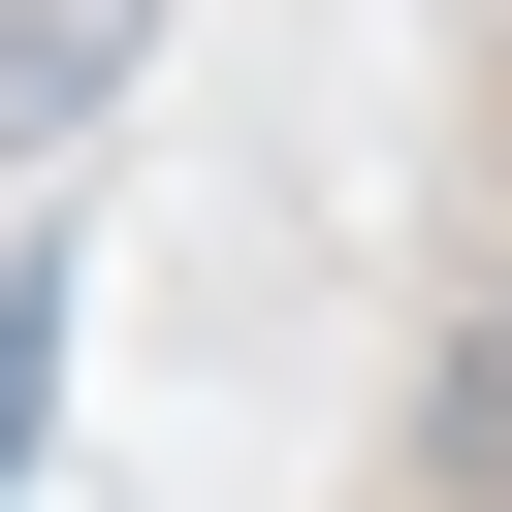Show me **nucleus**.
<instances>
[{"label": "nucleus", "mask_w": 512, "mask_h": 512, "mask_svg": "<svg viewBox=\"0 0 512 512\" xmlns=\"http://www.w3.org/2000/svg\"><path fill=\"white\" fill-rule=\"evenodd\" d=\"M128 32H160V0H0V160H32V128H96V96H128Z\"/></svg>", "instance_id": "f257e3e1"}, {"label": "nucleus", "mask_w": 512, "mask_h": 512, "mask_svg": "<svg viewBox=\"0 0 512 512\" xmlns=\"http://www.w3.org/2000/svg\"><path fill=\"white\" fill-rule=\"evenodd\" d=\"M32 416H64V256H0V480H32Z\"/></svg>", "instance_id": "f03ea898"}]
</instances>
